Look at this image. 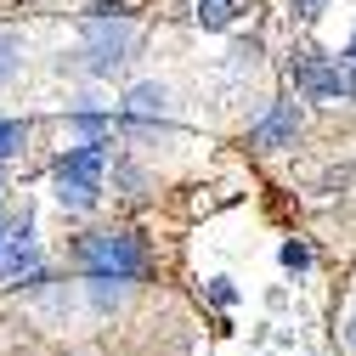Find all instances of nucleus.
Instances as JSON below:
<instances>
[{
	"mask_svg": "<svg viewBox=\"0 0 356 356\" xmlns=\"http://www.w3.org/2000/svg\"><path fill=\"white\" fill-rule=\"evenodd\" d=\"M102 193V147L85 142L57 164V204L63 209H91Z\"/></svg>",
	"mask_w": 356,
	"mask_h": 356,
	"instance_id": "nucleus-2",
	"label": "nucleus"
},
{
	"mask_svg": "<svg viewBox=\"0 0 356 356\" xmlns=\"http://www.w3.org/2000/svg\"><path fill=\"white\" fill-rule=\"evenodd\" d=\"M79 260H85V272H91V277H113V283L142 277V266H147L142 243L130 238V232H97V238H85Z\"/></svg>",
	"mask_w": 356,
	"mask_h": 356,
	"instance_id": "nucleus-1",
	"label": "nucleus"
},
{
	"mask_svg": "<svg viewBox=\"0 0 356 356\" xmlns=\"http://www.w3.org/2000/svg\"><path fill=\"white\" fill-rule=\"evenodd\" d=\"M345 345H350V350H356V317H350V328H345Z\"/></svg>",
	"mask_w": 356,
	"mask_h": 356,
	"instance_id": "nucleus-12",
	"label": "nucleus"
},
{
	"mask_svg": "<svg viewBox=\"0 0 356 356\" xmlns=\"http://www.w3.org/2000/svg\"><path fill=\"white\" fill-rule=\"evenodd\" d=\"M198 23L227 29V23H232V0H204V6H198Z\"/></svg>",
	"mask_w": 356,
	"mask_h": 356,
	"instance_id": "nucleus-8",
	"label": "nucleus"
},
{
	"mask_svg": "<svg viewBox=\"0 0 356 356\" xmlns=\"http://www.w3.org/2000/svg\"><path fill=\"white\" fill-rule=\"evenodd\" d=\"M283 266H294V272H300V266H305V249H300V243H289V249H283Z\"/></svg>",
	"mask_w": 356,
	"mask_h": 356,
	"instance_id": "nucleus-11",
	"label": "nucleus"
},
{
	"mask_svg": "<svg viewBox=\"0 0 356 356\" xmlns=\"http://www.w3.org/2000/svg\"><path fill=\"white\" fill-rule=\"evenodd\" d=\"M294 130H300V113H294V102H283L272 119H266V124L254 130V147H283V142L294 136Z\"/></svg>",
	"mask_w": 356,
	"mask_h": 356,
	"instance_id": "nucleus-5",
	"label": "nucleus"
},
{
	"mask_svg": "<svg viewBox=\"0 0 356 356\" xmlns=\"http://www.w3.org/2000/svg\"><path fill=\"white\" fill-rule=\"evenodd\" d=\"M124 113H130V119H159V113H164V91H159V85H136L130 102H124Z\"/></svg>",
	"mask_w": 356,
	"mask_h": 356,
	"instance_id": "nucleus-6",
	"label": "nucleus"
},
{
	"mask_svg": "<svg viewBox=\"0 0 356 356\" xmlns=\"http://www.w3.org/2000/svg\"><path fill=\"white\" fill-rule=\"evenodd\" d=\"M350 57H356V40H350Z\"/></svg>",
	"mask_w": 356,
	"mask_h": 356,
	"instance_id": "nucleus-13",
	"label": "nucleus"
},
{
	"mask_svg": "<svg viewBox=\"0 0 356 356\" xmlns=\"http://www.w3.org/2000/svg\"><path fill=\"white\" fill-rule=\"evenodd\" d=\"M0 266H6V272H29V266H34V238L17 232L12 249H0Z\"/></svg>",
	"mask_w": 356,
	"mask_h": 356,
	"instance_id": "nucleus-7",
	"label": "nucleus"
},
{
	"mask_svg": "<svg viewBox=\"0 0 356 356\" xmlns=\"http://www.w3.org/2000/svg\"><path fill=\"white\" fill-rule=\"evenodd\" d=\"M0 249H6V243H0Z\"/></svg>",
	"mask_w": 356,
	"mask_h": 356,
	"instance_id": "nucleus-14",
	"label": "nucleus"
},
{
	"mask_svg": "<svg viewBox=\"0 0 356 356\" xmlns=\"http://www.w3.org/2000/svg\"><path fill=\"white\" fill-rule=\"evenodd\" d=\"M17 147H23V124L17 119H0V159L17 153Z\"/></svg>",
	"mask_w": 356,
	"mask_h": 356,
	"instance_id": "nucleus-10",
	"label": "nucleus"
},
{
	"mask_svg": "<svg viewBox=\"0 0 356 356\" xmlns=\"http://www.w3.org/2000/svg\"><path fill=\"white\" fill-rule=\"evenodd\" d=\"M130 40H136V29H130L124 17L108 23V12H102V23H91V68L97 74H113L124 63V51H130Z\"/></svg>",
	"mask_w": 356,
	"mask_h": 356,
	"instance_id": "nucleus-4",
	"label": "nucleus"
},
{
	"mask_svg": "<svg viewBox=\"0 0 356 356\" xmlns=\"http://www.w3.org/2000/svg\"><path fill=\"white\" fill-rule=\"evenodd\" d=\"M17 51H23V46H17V34L0 29V79H12V74H17Z\"/></svg>",
	"mask_w": 356,
	"mask_h": 356,
	"instance_id": "nucleus-9",
	"label": "nucleus"
},
{
	"mask_svg": "<svg viewBox=\"0 0 356 356\" xmlns=\"http://www.w3.org/2000/svg\"><path fill=\"white\" fill-rule=\"evenodd\" d=\"M294 85H300L311 102H345V97H356V74H345V68L328 63V57H300Z\"/></svg>",
	"mask_w": 356,
	"mask_h": 356,
	"instance_id": "nucleus-3",
	"label": "nucleus"
}]
</instances>
